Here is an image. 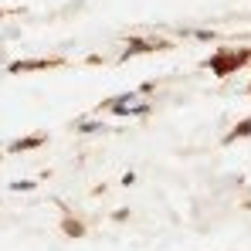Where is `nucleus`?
Instances as JSON below:
<instances>
[{
	"mask_svg": "<svg viewBox=\"0 0 251 251\" xmlns=\"http://www.w3.org/2000/svg\"><path fill=\"white\" fill-rule=\"evenodd\" d=\"M248 61H251L248 48H241V51H217L214 58H207V68L217 72V75H231V72H238V68L248 65Z\"/></svg>",
	"mask_w": 251,
	"mask_h": 251,
	"instance_id": "nucleus-1",
	"label": "nucleus"
},
{
	"mask_svg": "<svg viewBox=\"0 0 251 251\" xmlns=\"http://www.w3.org/2000/svg\"><path fill=\"white\" fill-rule=\"evenodd\" d=\"M136 99H139V92H126L119 99H112L109 102L112 116H143V112H150V105L146 102H136Z\"/></svg>",
	"mask_w": 251,
	"mask_h": 251,
	"instance_id": "nucleus-2",
	"label": "nucleus"
},
{
	"mask_svg": "<svg viewBox=\"0 0 251 251\" xmlns=\"http://www.w3.org/2000/svg\"><path fill=\"white\" fill-rule=\"evenodd\" d=\"M61 65V58H44V61H14V65H7V72L10 75H21V72H41V68H58Z\"/></svg>",
	"mask_w": 251,
	"mask_h": 251,
	"instance_id": "nucleus-3",
	"label": "nucleus"
},
{
	"mask_svg": "<svg viewBox=\"0 0 251 251\" xmlns=\"http://www.w3.org/2000/svg\"><path fill=\"white\" fill-rule=\"evenodd\" d=\"M44 139H48L44 132H34V136H24V139L10 143V146H7V153H24V150H38V146H41Z\"/></svg>",
	"mask_w": 251,
	"mask_h": 251,
	"instance_id": "nucleus-4",
	"label": "nucleus"
},
{
	"mask_svg": "<svg viewBox=\"0 0 251 251\" xmlns=\"http://www.w3.org/2000/svg\"><path fill=\"white\" fill-rule=\"evenodd\" d=\"M156 48H163V41H139V38H132L129 48H126V54H123V61H126V58H132L136 51H156Z\"/></svg>",
	"mask_w": 251,
	"mask_h": 251,
	"instance_id": "nucleus-5",
	"label": "nucleus"
},
{
	"mask_svg": "<svg viewBox=\"0 0 251 251\" xmlns=\"http://www.w3.org/2000/svg\"><path fill=\"white\" fill-rule=\"evenodd\" d=\"M245 136H251V119H241V123L224 136V143H238V139H245Z\"/></svg>",
	"mask_w": 251,
	"mask_h": 251,
	"instance_id": "nucleus-6",
	"label": "nucleus"
},
{
	"mask_svg": "<svg viewBox=\"0 0 251 251\" xmlns=\"http://www.w3.org/2000/svg\"><path fill=\"white\" fill-rule=\"evenodd\" d=\"M78 129H82L85 136H95V132H102L105 126H102V123H82V126H78Z\"/></svg>",
	"mask_w": 251,
	"mask_h": 251,
	"instance_id": "nucleus-7",
	"label": "nucleus"
},
{
	"mask_svg": "<svg viewBox=\"0 0 251 251\" xmlns=\"http://www.w3.org/2000/svg\"><path fill=\"white\" fill-rule=\"evenodd\" d=\"M10 190H34V180H14Z\"/></svg>",
	"mask_w": 251,
	"mask_h": 251,
	"instance_id": "nucleus-8",
	"label": "nucleus"
},
{
	"mask_svg": "<svg viewBox=\"0 0 251 251\" xmlns=\"http://www.w3.org/2000/svg\"><path fill=\"white\" fill-rule=\"evenodd\" d=\"M194 38H197V41H214V31H197Z\"/></svg>",
	"mask_w": 251,
	"mask_h": 251,
	"instance_id": "nucleus-9",
	"label": "nucleus"
},
{
	"mask_svg": "<svg viewBox=\"0 0 251 251\" xmlns=\"http://www.w3.org/2000/svg\"><path fill=\"white\" fill-rule=\"evenodd\" d=\"M248 92H251V85H248Z\"/></svg>",
	"mask_w": 251,
	"mask_h": 251,
	"instance_id": "nucleus-10",
	"label": "nucleus"
}]
</instances>
